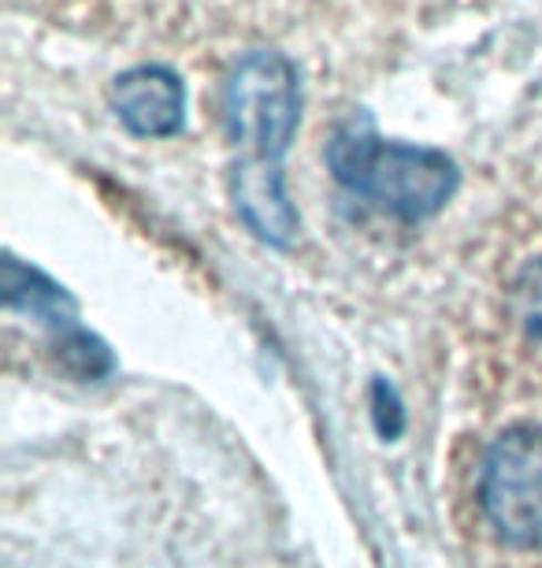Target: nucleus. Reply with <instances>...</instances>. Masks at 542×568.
Returning <instances> with one entry per match:
<instances>
[{
    "instance_id": "1",
    "label": "nucleus",
    "mask_w": 542,
    "mask_h": 568,
    "mask_svg": "<svg viewBox=\"0 0 542 568\" xmlns=\"http://www.w3.org/2000/svg\"><path fill=\"white\" fill-rule=\"evenodd\" d=\"M464 524L505 568H542V416H513L475 443Z\"/></svg>"
},
{
    "instance_id": "2",
    "label": "nucleus",
    "mask_w": 542,
    "mask_h": 568,
    "mask_svg": "<svg viewBox=\"0 0 542 568\" xmlns=\"http://www.w3.org/2000/svg\"><path fill=\"white\" fill-rule=\"evenodd\" d=\"M327 164L354 197L409 223L434 216L457 186L453 160L439 149L382 142L368 131L335 134Z\"/></svg>"
},
{
    "instance_id": "3",
    "label": "nucleus",
    "mask_w": 542,
    "mask_h": 568,
    "mask_svg": "<svg viewBox=\"0 0 542 568\" xmlns=\"http://www.w3.org/2000/svg\"><path fill=\"white\" fill-rule=\"evenodd\" d=\"M297 74L279 52H249L223 85V123L246 160L279 164L297 131Z\"/></svg>"
},
{
    "instance_id": "4",
    "label": "nucleus",
    "mask_w": 542,
    "mask_h": 568,
    "mask_svg": "<svg viewBox=\"0 0 542 568\" xmlns=\"http://www.w3.org/2000/svg\"><path fill=\"white\" fill-rule=\"evenodd\" d=\"M115 115L142 138H167L183 126V85L167 68L145 63L115 79Z\"/></svg>"
},
{
    "instance_id": "5",
    "label": "nucleus",
    "mask_w": 542,
    "mask_h": 568,
    "mask_svg": "<svg viewBox=\"0 0 542 568\" xmlns=\"http://www.w3.org/2000/svg\"><path fill=\"white\" fill-rule=\"evenodd\" d=\"M235 201H238L242 220H246L264 242L286 245L294 239L297 212L290 205V197H286L279 164H268V160H246L235 179Z\"/></svg>"
},
{
    "instance_id": "6",
    "label": "nucleus",
    "mask_w": 542,
    "mask_h": 568,
    "mask_svg": "<svg viewBox=\"0 0 542 568\" xmlns=\"http://www.w3.org/2000/svg\"><path fill=\"white\" fill-rule=\"evenodd\" d=\"M505 316L531 346L542 349V234L539 245L509 264L505 275Z\"/></svg>"
},
{
    "instance_id": "7",
    "label": "nucleus",
    "mask_w": 542,
    "mask_h": 568,
    "mask_svg": "<svg viewBox=\"0 0 542 568\" xmlns=\"http://www.w3.org/2000/svg\"><path fill=\"white\" fill-rule=\"evenodd\" d=\"M4 297L12 308H27L30 316H41L49 324H68L71 320V302L60 286H52L45 275L30 272L19 261L4 264Z\"/></svg>"
}]
</instances>
